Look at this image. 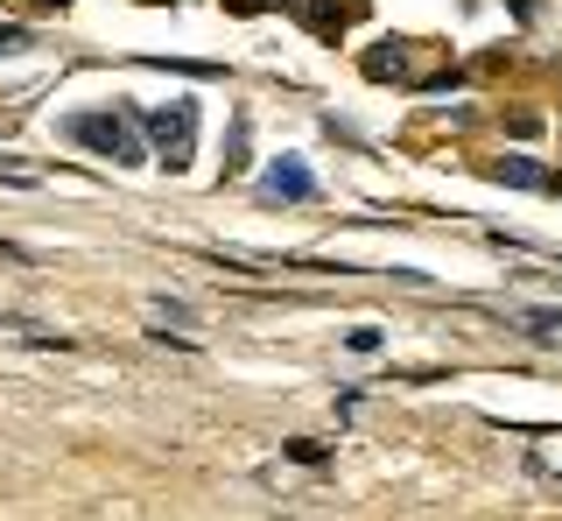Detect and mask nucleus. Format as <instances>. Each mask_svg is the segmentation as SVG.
<instances>
[{
	"label": "nucleus",
	"mask_w": 562,
	"mask_h": 521,
	"mask_svg": "<svg viewBox=\"0 0 562 521\" xmlns=\"http://www.w3.org/2000/svg\"><path fill=\"white\" fill-rule=\"evenodd\" d=\"M64 134H70V142H85L92 155H105V163H120V169L148 163V134H140V113H70V120H64Z\"/></svg>",
	"instance_id": "obj_1"
},
{
	"label": "nucleus",
	"mask_w": 562,
	"mask_h": 521,
	"mask_svg": "<svg viewBox=\"0 0 562 521\" xmlns=\"http://www.w3.org/2000/svg\"><path fill=\"white\" fill-rule=\"evenodd\" d=\"M140 134L155 142L162 169H190V142H198V107L169 99V107H140Z\"/></svg>",
	"instance_id": "obj_2"
},
{
	"label": "nucleus",
	"mask_w": 562,
	"mask_h": 521,
	"mask_svg": "<svg viewBox=\"0 0 562 521\" xmlns=\"http://www.w3.org/2000/svg\"><path fill=\"white\" fill-rule=\"evenodd\" d=\"M310 198H316V177L303 169V155L268 163V177H260V204H310Z\"/></svg>",
	"instance_id": "obj_3"
},
{
	"label": "nucleus",
	"mask_w": 562,
	"mask_h": 521,
	"mask_svg": "<svg viewBox=\"0 0 562 521\" xmlns=\"http://www.w3.org/2000/svg\"><path fill=\"white\" fill-rule=\"evenodd\" d=\"M295 14H303V22L316 29V36H338L345 22H359V14H366V0H303Z\"/></svg>",
	"instance_id": "obj_4"
},
{
	"label": "nucleus",
	"mask_w": 562,
	"mask_h": 521,
	"mask_svg": "<svg viewBox=\"0 0 562 521\" xmlns=\"http://www.w3.org/2000/svg\"><path fill=\"white\" fill-rule=\"evenodd\" d=\"M492 184H514V190H549V169L535 163V155H499V163H485Z\"/></svg>",
	"instance_id": "obj_5"
},
{
	"label": "nucleus",
	"mask_w": 562,
	"mask_h": 521,
	"mask_svg": "<svg viewBox=\"0 0 562 521\" xmlns=\"http://www.w3.org/2000/svg\"><path fill=\"white\" fill-rule=\"evenodd\" d=\"M359 71L373 78V85H386V78H408V43H401V36L373 43V49H366V57H359Z\"/></svg>",
	"instance_id": "obj_6"
},
{
	"label": "nucleus",
	"mask_w": 562,
	"mask_h": 521,
	"mask_svg": "<svg viewBox=\"0 0 562 521\" xmlns=\"http://www.w3.org/2000/svg\"><path fill=\"white\" fill-rule=\"evenodd\" d=\"M246 142H254V120L233 113V128H225V177H246Z\"/></svg>",
	"instance_id": "obj_7"
},
{
	"label": "nucleus",
	"mask_w": 562,
	"mask_h": 521,
	"mask_svg": "<svg viewBox=\"0 0 562 521\" xmlns=\"http://www.w3.org/2000/svg\"><path fill=\"white\" fill-rule=\"evenodd\" d=\"M520 324H527L535 339H555V332H562V303H555V310H520Z\"/></svg>",
	"instance_id": "obj_8"
},
{
	"label": "nucleus",
	"mask_w": 562,
	"mask_h": 521,
	"mask_svg": "<svg viewBox=\"0 0 562 521\" xmlns=\"http://www.w3.org/2000/svg\"><path fill=\"white\" fill-rule=\"evenodd\" d=\"M289 458H295V465H310V473H316V465H330V451L316 444V437H295V444H289Z\"/></svg>",
	"instance_id": "obj_9"
},
{
	"label": "nucleus",
	"mask_w": 562,
	"mask_h": 521,
	"mask_svg": "<svg viewBox=\"0 0 562 521\" xmlns=\"http://www.w3.org/2000/svg\"><path fill=\"white\" fill-rule=\"evenodd\" d=\"M345 345H351V353H380V345H386V332H380V324H359V332H351Z\"/></svg>",
	"instance_id": "obj_10"
},
{
	"label": "nucleus",
	"mask_w": 562,
	"mask_h": 521,
	"mask_svg": "<svg viewBox=\"0 0 562 521\" xmlns=\"http://www.w3.org/2000/svg\"><path fill=\"white\" fill-rule=\"evenodd\" d=\"M155 318H169V324H190V303H169V297H155Z\"/></svg>",
	"instance_id": "obj_11"
},
{
	"label": "nucleus",
	"mask_w": 562,
	"mask_h": 521,
	"mask_svg": "<svg viewBox=\"0 0 562 521\" xmlns=\"http://www.w3.org/2000/svg\"><path fill=\"white\" fill-rule=\"evenodd\" d=\"M22 43H29V29H14V22L0 29V49H22Z\"/></svg>",
	"instance_id": "obj_12"
},
{
	"label": "nucleus",
	"mask_w": 562,
	"mask_h": 521,
	"mask_svg": "<svg viewBox=\"0 0 562 521\" xmlns=\"http://www.w3.org/2000/svg\"><path fill=\"white\" fill-rule=\"evenodd\" d=\"M225 8H233V14H260V8H268V0H225Z\"/></svg>",
	"instance_id": "obj_13"
},
{
	"label": "nucleus",
	"mask_w": 562,
	"mask_h": 521,
	"mask_svg": "<svg viewBox=\"0 0 562 521\" xmlns=\"http://www.w3.org/2000/svg\"><path fill=\"white\" fill-rule=\"evenodd\" d=\"M549 190H555V198H562V177H549Z\"/></svg>",
	"instance_id": "obj_14"
},
{
	"label": "nucleus",
	"mask_w": 562,
	"mask_h": 521,
	"mask_svg": "<svg viewBox=\"0 0 562 521\" xmlns=\"http://www.w3.org/2000/svg\"><path fill=\"white\" fill-rule=\"evenodd\" d=\"M274 8H303V0H274Z\"/></svg>",
	"instance_id": "obj_15"
}]
</instances>
